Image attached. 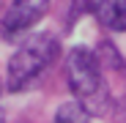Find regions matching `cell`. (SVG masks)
Returning a JSON list of instances; mask_svg holds the SVG:
<instances>
[{
	"mask_svg": "<svg viewBox=\"0 0 126 123\" xmlns=\"http://www.w3.org/2000/svg\"><path fill=\"white\" fill-rule=\"evenodd\" d=\"M66 82H69V90L74 93V101H79L91 115L107 112L110 93L99 68V57L91 49L74 47L66 55Z\"/></svg>",
	"mask_w": 126,
	"mask_h": 123,
	"instance_id": "1",
	"label": "cell"
},
{
	"mask_svg": "<svg viewBox=\"0 0 126 123\" xmlns=\"http://www.w3.org/2000/svg\"><path fill=\"white\" fill-rule=\"evenodd\" d=\"M58 55H60V44L52 33L28 36L8 60V88L14 93L33 88L44 77V71L58 60Z\"/></svg>",
	"mask_w": 126,
	"mask_h": 123,
	"instance_id": "2",
	"label": "cell"
},
{
	"mask_svg": "<svg viewBox=\"0 0 126 123\" xmlns=\"http://www.w3.org/2000/svg\"><path fill=\"white\" fill-rule=\"evenodd\" d=\"M47 8H49V0H14L3 16V22H0V30H3V36L14 38L19 33L30 30L47 14Z\"/></svg>",
	"mask_w": 126,
	"mask_h": 123,
	"instance_id": "3",
	"label": "cell"
},
{
	"mask_svg": "<svg viewBox=\"0 0 126 123\" xmlns=\"http://www.w3.org/2000/svg\"><path fill=\"white\" fill-rule=\"evenodd\" d=\"M85 8L99 19L101 27L126 33V0H85Z\"/></svg>",
	"mask_w": 126,
	"mask_h": 123,
	"instance_id": "4",
	"label": "cell"
},
{
	"mask_svg": "<svg viewBox=\"0 0 126 123\" xmlns=\"http://www.w3.org/2000/svg\"><path fill=\"white\" fill-rule=\"evenodd\" d=\"M88 120H91V112L79 101H66L55 112V123H88Z\"/></svg>",
	"mask_w": 126,
	"mask_h": 123,
	"instance_id": "5",
	"label": "cell"
},
{
	"mask_svg": "<svg viewBox=\"0 0 126 123\" xmlns=\"http://www.w3.org/2000/svg\"><path fill=\"white\" fill-rule=\"evenodd\" d=\"M0 93H3V82H0Z\"/></svg>",
	"mask_w": 126,
	"mask_h": 123,
	"instance_id": "6",
	"label": "cell"
}]
</instances>
